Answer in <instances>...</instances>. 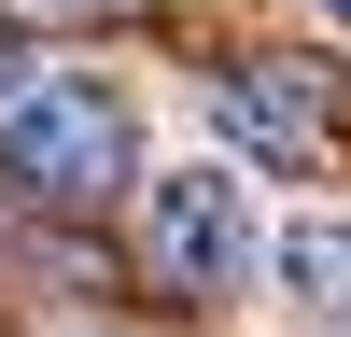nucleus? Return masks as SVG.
I'll return each mask as SVG.
<instances>
[{
    "label": "nucleus",
    "instance_id": "f257e3e1",
    "mask_svg": "<svg viewBox=\"0 0 351 337\" xmlns=\"http://www.w3.org/2000/svg\"><path fill=\"white\" fill-rule=\"evenodd\" d=\"M0 183H14V197H43V211L141 183V127H127V99H112L99 71H43L14 112H0Z\"/></svg>",
    "mask_w": 351,
    "mask_h": 337
},
{
    "label": "nucleus",
    "instance_id": "f03ea898",
    "mask_svg": "<svg viewBox=\"0 0 351 337\" xmlns=\"http://www.w3.org/2000/svg\"><path fill=\"white\" fill-rule=\"evenodd\" d=\"M141 253H155L169 295H239L253 267H267V211H253L239 155H183L141 183Z\"/></svg>",
    "mask_w": 351,
    "mask_h": 337
},
{
    "label": "nucleus",
    "instance_id": "7ed1b4c3",
    "mask_svg": "<svg viewBox=\"0 0 351 337\" xmlns=\"http://www.w3.org/2000/svg\"><path fill=\"white\" fill-rule=\"evenodd\" d=\"M211 127L239 155H267V168H309L324 155V84L281 71V56H239V71H211Z\"/></svg>",
    "mask_w": 351,
    "mask_h": 337
},
{
    "label": "nucleus",
    "instance_id": "20e7f679",
    "mask_svg": "<svg viewBox=\"0 0 351 337\" xmlns=\"http://www.w3.org/2000/svg\"><path fill=\"white\" fill-rule=\"evenodd\" d=\"M267 281H281V309H295V323L351 337V225H337V211H295V225H267Z\"/></svg>",
    "mask_w": 351,
    "mask_h": 337
},
{
    "label": "nucleus",
    "instance_id": "39448f33",
    "mask_svg": "<svg viewBox=\"0 0 351 337\" xmlns=\"http://www.w3.org/2000/svg\"><path fill=\"white\" fill-rule=\"evenodd\" d=\"M28 84H43V42H28V28H14V14H0V112H14V99H28Z\"/></svg>",
    "mask_w": 351,
    "mask_h": 337
},
{
    "label": "nucleus",
    "instance_id": "423d86ee",
    "mask_svg": "<svg viewBox=\"0 0 351 337\" xmlns=\"http://www.w3.org/2000/svg\"><path fill=\"white\" fill-rule=\"evenodd\" d=\"M309 14H324V28H351V0H309Z\"/></svg>",
    "mask_w": 351,
    "mask_h": 337
}]
</instances>
